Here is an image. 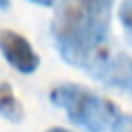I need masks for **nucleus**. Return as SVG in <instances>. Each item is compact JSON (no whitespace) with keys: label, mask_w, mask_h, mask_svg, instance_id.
Here are the masks:
<instances>
[{"label":"nucleus","mask_w":132,"mask_h":132,"mask_svg":"<svg viewBox=\"0 0 132 132\" xmlns=\"http://www.w3.org/2000/svg\"><path fill=\"white\" fill-rule=\"evenodd\" d=\"M8 6H10V0H0V10H4Z\"/></svg>","instance_id":"9"},{"label":"nucleus","mask_w":132,"mask_h":132,"mask_svg":"<svg viewBox=\"0 0 132 132\" xmlns=\"http://www.w3.org/2000/svg\"><path fill=\"white\" fill-rule=\"evenodd\" d=\"M118 19L132 39V0H122V4L118 8Z\"/></svg>","instance_id":"6"},{"label":"nucleus","mask_w":132,"mask_h":132,"mask_svg":"<svg viewBox=\"0 0 132 132\" xmlns=\"http://www.w3.org/2000/svg\"><path fill=\"white\" fill-rule=\"evenodd\" d=\"M50 99L54 105L62 107L68 116V120L87 130V132H107L113 130L118 120L122 118V111L116 103H111L105 97H99L97 93L74 85V82H62L56 85L50 91Z\"/></svg>","instance_id":"2"},{"label":"nucleus","mask_w":132,"mask_h":132,"mask_svg":"<svg viewBox=\"0 0 132 132\" xmlns=\"http://www.w3.org/2000/svg\"><path fill=\"white\" fill-rule=\"evenodd\" d=\"M23 105L19 103L12 87L8 82H0V116L8 122H21L23 120Z\"/></svg>","instance_id":"5"},{"label":"nucleus","mask_w":132,"mask_h":132,"mask_svg":"<svg viewBox=\"0 0 132 132\" xmlns=\"http://www.w3.org/2000/svg\"><path fill=\"white\" fill-rule=\"evenodd\" d=\"M113 0H58L52 21V37L60 56L85 70L87 64L109 45Z\"/></svg>","instance_id":"1"},{"label":"nucleus","mask_w":132,"mask_h":132,"mask_svg":"<svg viewBox=\"0 0 132 132\" xmlns=\"http://www.w3.org/2000/svg\"><path fill=\"white\" fill-rule=\"evenodd\" d=\"M47 132H70V130H64V128H50Z\"/></svg>","instance_id":"10"},{"label":"nucleus","mask_w":132,"mask_h":132,"mask_svg":"<svg viewBox=\"0 0 132 132\" xmlns=\"http://www.w3.org/2000/svg\"><path fill=\"white\" fill-rule=\"evenodd\" d=\"M31 2H35L39 6H54L56 4V0H31Z\"/></svg>","instance_id":"8"},{"label":"nucleus","mask_w":132,"mask_h":132,"mask_svg":"<svg viewBox=\"0 0 132 132\" xmlns=\"http://www.w3.org/2000/svg\"><path fill=\"white\" fill-rule=\"evenodd\" d=\"M111 132H132V116H124L118 120V124L113 126Z\"/></svg>","instance_id":"7"},{"label":"nucleus","mask_w":132,"mask_h":132,"mask_svg":"<svg viewBox=\"0 0 132 132\" xmlns=\"http://www.w3.org/2000/svg\"><path fill=\"white\" fill-rule=\"evenodd\" d=\"M85 72L107 87H116L132 93V54L124 50H116L111 43L103 47L87 64Z\"/></svg>","instance_id":"3"},{"label":"nucleus","mask_w":132,"mask_h":132,"mask_svg":"<svg viewBox=\"0 0 132 132\" xmlns=\"http://www.w3.org/2000/svg\"><path fill=\"white\" fill-rule=\"evenodd\" d=\"M0 54L14 70L23 74H31L39 68V56L29 39L12 29H0Z\"/></svg>","instance_id":"4"}]
</instances>
